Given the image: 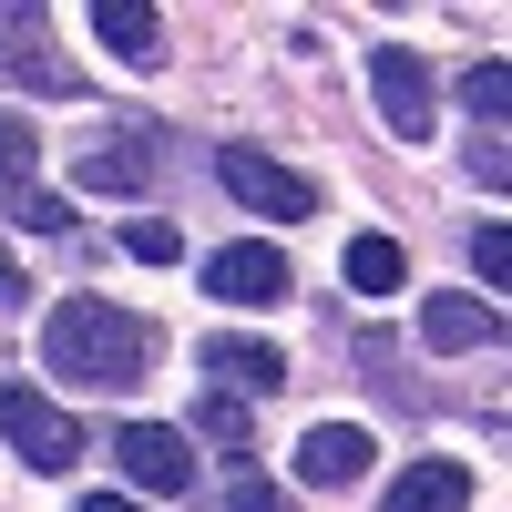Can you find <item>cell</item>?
<instances>
[{"mask_svg":"<svg viewBox=\"0 0 512 512\" xmlns=\"http://www.w3.org/2000/svg\"><path fill=\"white\" fill-rule=\"evenodd\" d=\"M123 256H144V267H175V256H185L175 216H134V226H123Z\"/></svg>","mask_w":512,"mask_h":512,"instance_id":"obj_18","label":"cell"},{"mask_svg":"<svg viewBox=\"0 0 512 512\" xmlns=\"http://www.w3.org/2000/svg\"><path fill=\"white\" fill-rule=\"evenodd\" d=\"M82 21H93V41H103L113 62H134V72H154V62H164V21L144 11V0H93Z\"/></svg>","mask_w":512,"mask_h":512,"instance_id":"obj_12","label":"cell"},{"mask_svg":"<svg viewBox=\"0 0 512 512\" xmlns=\"http://www.w3.org/2000/svg\"><path fill=\"white\" fill-rule=\"evenodd\" d=\"M216 512H287V492H277V482H256V472H236V482L216 492Z\"/></svg>","mask_w":512,"mask_h":512,"instance_id":"obj_21","label":"cell"},{"mask_svg":"<svg viewBox=\"0 0 512 512\" xmlns=\"http://www.w3.org/2000/svg\"><path fill=\"white\" fill-rule=\"evenodd\" d=\"M0 441H11L31 472H72V461H82V420L52 410L41 390H21V379H0Z\"/></svg>","mask_w":512,"mask_h":512,"instance_id":"obj_4","label":"cell"},{"mask_svg":"<svg viewBox=\"0 0 512 512\" xmlns=\"http://www.w3.org/2000/svg\"><path fill=\"white\" fill-rule=\"evenodd\" d=\"M82 512H144L134 492H82Z\"/></svg>","mask_w":512,"mask_h":512,"instance_id":"obj_23","label":"cell"},{"mask_svg":"<svg viewBox=\"0 0 512 512\" xmlns=\"http://www.w3.org/2000/svg\"><path fill=\"white\" fill-rule=\"evenodd\" d=\"M0 82H21V93H72V62L52 52V21H41L31 0L0 11Z\"/></svg>","mask_w":512,"mask_h":512,"instance_id":"obj_7","label":"cell"},{"mask_svg":"<svg viewBox=\"0 0 512 512\" xmlns=\"http://www.w3.org/2000/svg\"><path fill=\"white\" fill-rule=\"evenodd\" d=\"M216 185H226L236 205H256L267 226H308V216H318V185L297 175V164L256 154V144H226V154H216Z\"/></svg>","mask_w":512,"mask_h":512,"instance_id":"obj_2","label":"cell"},{"mask_svg":"<svg viewBox=\"0 0 512 512\" xmlns=\"http://www.w3.org/2000/svg\"><path fill=\"white\" fill-rule=\"evenodd\" d=\"M31 164H41L31 113H0V195H11V185H31Z\"/></svg>","mask_w":512,"mask_h":512,"instance_id":"obj_17","label":"cell"},{"mask_svg":"<svg viewBox=\"0 0 512 512\" xmlns=\"http://www.w3.org/2000/svg\"><path fill=\"white\" fill-rule=\"evenodd\" d=\"M0 205H11V216H21L31 236H62V226H72V205H62V195H41V185H11Z\"/></svg>","mask_w":512,"mask_h":512,"instance_id":"obj_20","label":"cell"},{"mask_svg":"<svg viewBox=\"0 0 512 512\" xmlns=\"http://www.w3.org/2000/svg\"><path fill=\"white\" fill-rule=\"evenodd\" d=\"M461 103H472L482 134H502V113H512V62H472V72H461Z\"/></svg>","mask_w":512,"mask_h":512,"instance_id":"obj_16","label":"cell"},{"mask_svg":"<svg viewBox=\"0 0 512 512\" xmlns=\"http://www.w3.org/2000/svg\"><path fill=\"white\" fill-rule=\"evenodd\" d=\"M472 267H482V287H492V308H502V287H512V226L492 216L482 236H472Z\"/></svg>","mask_w":512,"mask_h":512,"instance_id":"obj_19","label":"cell"},{"mask_svg":"<svg viewBox=\"0 0 512 512\" xmlns=\"http://www.w3.org/2000/svg\"><path fill=\"white\" fill-rule=\"evenodd\" d=\"M349 287H359V297H400V287H410L400 236H349Z\"/></svg>","mask_w":512,"mask_h":512,"instance_id":"obj_14","label":"cell"},{"mask_svg":"<svg viewBox=\"0 0 512 512\" xmlns=\"http://www.w3.org/2000/svg\"><path fill=\"white\" fill-rule=\"evenodd\" d=\"M205 379L236 390V400H267V390H287V359L267 338H205Z\"/></svg>","mask_w":512,"mask_h":512,"instance_id":"obj_11","label":"cell"},{"mask_svg":"<svg viewBox=\"0 0 512 512\" xmlns=\"http://www.w3.org/2000/svg\"><path fill=\"white\" fill-rule=\"evenodd\" d=\"M113 461H123V482L154 492V502L195 492V441H185V431H164V420H123V431H113Z\"/></svg>","mask_w":512,"mask_h":512,"instance_id":"obj_5","label":"cell"},{"mask_svg":"<svg viewBox=\"0 0 512 512\" xmlns=\"http://www.w3.org/2000/svg\"><path fill=\"white\" fill-rule=\"evenodd\" d=\"M369 93H379V123H390L400 144H431V134H441V103H431V62H420L410 41H379V52H369Z\"/></svg>","mask_w":512,"mask_h":512,"instance_id":"obj_3","label":"cell"},{"mask_svg":"<svg viewBox=\"0 0 512 512\" xmlns=\"http://www.w3.org/2000/svg\"><path fill=\"white\" fill-rule=\"evenodd\" d=\"M185 431H195L205 451H226V461H246V441H256V431H246V400H236V390H205Z\"/></svg>","mask_w":512,"mask_h":512,"instance_id":"obj_15","label":"cell"},{"mask_svg":"<svg viewBox=\"0 0 512 512\" xmlns=\"http://www.w3.org/2000/svg\"><path fill=\"white\" fill-rule=\"evenodd\" d=\"M420 349H441V359L502 349V308L492 297H420Z\"/></svg>","mask_w":512,"mask_h":512,"instance_id":"obj_9","label":"cell"},{"mask_svg":"<svg viewBox=\"0 0 512 512\" xmlns=\"http://www.w3.org/2000/svg\"><path fill=\"white\" fill-rule=\"evenodd\" d=\"M205 287H216L226 308H277V297H287L297 277H287V256H277V246L236 236V246H216V256H205Z\"/></svg>","mask_w":512,"mask_h":512,"instance_id":"obj_8","label":"cell"},{"mask_svg":"<svg viewBox=\"0 0 512 512\" xmlns=\"http://www.w3.org/2000/svg\"><path fill=\"white\" fill-rule=\"evenodd\" d=\"M359 472H369V431L359 420H318V431L297 441V482L308 492H349Z\"/></svg>","mask_w":512,"mask_h":512,"instance_id":"obj_10","label":"cell"},{"mask_svg":"<svg viewBox=\"0 0 512 512\" xmlns=\"http://www.w3.org/2000/svg\"><path fill=\"white\" fill-rule=\"evenodd\" d=\"M379 512H472V472H461V461H410Z\"/></svg>","mask_w":512,"mask_h":512,"instance_id":"obj_13","label":"cell"},{"mask_svg":"<svg viewBox=\"0 0 512 512\" xmlns=\"http://www.w3.org/2000/svg\"><path fill=\"white\" fill-rule=\"evenodd\" d=\"M164 338L113 308V297H62V308H41V369L62 379V390H134V379L154 369Z\"/></svg>","mask_w":512,"mask_h":512,"instance_id":"obj_1","label":"cell"},{"mask_svg":"<svg viewBox=\"0 0 512 512\" xmlns=\"http://www.w3.org/2000/svg\"><path fill=\"white\" fill-rule=\"evenodd\" d=\"M11 308H31V277L11 267V246H0V318H11Z\"/></svg>","mask_w":512,"mask_h":512,"instance_id":"obj_22","label":"cell"},{"mask_svg":"<svg viewBox=\"0 0 512 512\" xmlns=\"http://www.w3.org/2000/svg\"><path fill=\"white\" fill-rule=\"evenodd\" d=\"M154 144H164L154 113H123L113 144H82V154H72V185H82V195H144V185H154Z\"/></svg>","mask_w":512,"mask_h":512,"instance_id":"obj_6","label":"cell"}]
</instances>
